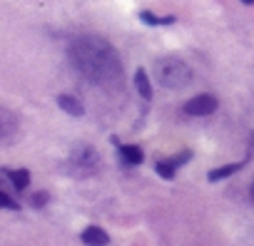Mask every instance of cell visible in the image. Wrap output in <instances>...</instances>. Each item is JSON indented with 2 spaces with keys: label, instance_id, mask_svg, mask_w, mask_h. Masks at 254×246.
<instances>
[{
  "label": "cell",
  "instance_id": "cell-1",
  "mask_svg": "<svg viewBox=\"0 0 254 246\" xmlns=\"http://www.w3.org/2000/svg\"><path fill=\"white\" fill-rule=\"evenodd\" d=\"M67 57L72 67L90 82L102 90H115L122 85L125 67L117 50L97 35H77L67 45Z\"/></svg>",
  "mask_w": 254,
  "mask_h": 246
},
{
  "label": "cell",
  "instance_id": "cell-2",
  "mask_svg": "<svg viewBox=\"0 0 254 246\" xmlns=\"http://www.w3.org/2000/svg\"><path fill=\"white\" fill-rule=\"evenodd\" d=\"M155 80L157 85L167 87V90H182L192 82V67L175 55H165L155 60Z\"/></svg>",
  "mask_w": 254,
  "mask_h": 246
},
{
  "label": "cell",
  "instance_id": "cell-3",
  "mask_svg": "<svg viewBox=\"0 0 254 246\" xmlns=\"http://www.w3.org/2000/svg\"><path fill=\"white\" fill-rule=\"evenodd\" d=\"M70 162H72L75 172L77 174H85V177L100 169V154L90 145H77L72 149V154H70Z\"/></svg>",
  "mask_w": 254,
  "mask_h": 246
},
{
  "label": "cell",
  "instance_id": "cell-4",
  "mask_svg": "<svg viewBox=\"0 0 254 246\" xmlns=\"http://www.w3.org/2000/svg\"><path fill=\"white\" fill-rule=\"evenodd\" d=\"M217 107H219L217 97H212V95H197V97H192V99L185 104V112H187L190 117H207V114H212Z\"/></svg>",
  "mask_w": 254,
  "mask_h": 246
},
{
  "label": "cell",
  "instance_id": "cell-5",
  "mask_svg": "<svg viewBox=\"0 0 254 246\" xmlns=\"http://www.w3.org/2000/svg\"><path fill=\"white\" fill-rule=\"evenodd\" d=\"M18 127H20L18 117H15L10 109L0 107V142H8V140H13V137L18 135Z\"/></svg>",
  "mask_w": 254,
  "mask_h": 246
},
{
  "label": "cell",
  "instance_id": "cell-6",
  "mask_svg": "<svg viewBox=\"0 0 254 246\" xmlns=\"http://www.w3.org/2000/svg\"><path fill=\"white\" fill-rule=\"evenodd\" d=\"M80 239H82L85 246H107V244H110L107 231L100 229V226H87V229L80 234Z\"/></svg>",
  "mask_w": 254,
  "mask_h": 246
},
{
  "label": "cell",
  "instance_id": "cell-7",
  "mask_svg": "<svg viewBox=\"0 0 254 246\" xmlns=\"http://www.w3.org/2000/svg\"><path fill=\"white\" fill-rule=\"evenodd\" d=\"M135 90L142 99H152V82H150V75H147L145 67L135 70Z\"/></svg>",
  "mask_w": 254,
  "mask_h": 246
},
{
  "label": "cell",
  "instance_id": "cell-8",
  "mask_svg": "<svg viewBox=\"0 0 254 246\" xmlns=\"http://www.w3.org/2000/svg\"><path fill=\"white\" fill-rule=\"evenodd\" d=\"M58 107H60L63 112L72 114V117H82V112H85L82 102H80L75 95H58Z\"/></svg>",
  "mask_w": 254,
  "mask_h": 246
},
{
  "label": "cell",
  "instance_id": "cell-9",
  "mask_svg": "<svg viewBox=\"0 0 254 246\" xmlns=\"http://www.w3.org/2000/svg\"><path fill=\"white\" fill-rule=\"evenodd\" d=\"M247 162H234V164H224V167H217V169H209L207 172V179L209 182H219V179H227V177H232V174H237L242 167H244Z\"/></svg>",
  "mask_w": 254,
  "mask_h": 246
},
{
  "label": "cell",
  "instance_id": "cell-10",
  "mask_svg": "<svg viewBox=\"0 0 254 246\" xmlns=\"http://www.w3.org/2000/svg\"><path fill=\"white\" fill-rule=\"evenodd\" d=\"M5 174L10 177V182H13V187L18 192H25L28 189V184H30V172L28 169H8Z\"/></svg>",
  "mask_w": 254,
  "mask_h": 246
},
{
  "label": "cell",
  "instance_id": "cell-11",
  "mask_svg": "<svg viewBox=\"0 0 254 246\" xmlns=\"http://www.w3.org/2000/svg\"><path fill=\"white\" fill-rule=\"evenodd\" d=\"M120 154H122V159H125L127 164H142V159H145L142 149L135 147V145H122V147H120Z\"/></svg>",
  "mask_w": 254,
  "mask_h": 246
},
{
  "label": "cell",
  "instance_id": "cell-12",
  "mask_svg": "<svg viewBox=\"0 0 254 246\" xmlns=\"http://www.w3.org/2000/svg\"><path fill=\"white\" fill-rule=\"evenodd\" d=\"M140 20H142L145 25H172V23H175L172 15L160 18V15H155V13H150V10H142V13H140Z\"/></svg>",
  "mask_w": 254,
  "mask_h": 246
},
{
  "label": "cell",
  "instance_id": "cell-13",
  "mask_svg": "<svg viewBox=\"0 0 254 246\" xmlns=\"http://www.w3.org/2000/svg\"><path fill=\"white\" fill-rule=\"evenodd\" d=\"M155 172H157L162 179H175V174H177V167H175L170 159H160V162H155Z\"/></svg>",
  "mask_w": 254,
  "mask_h": 246
},
{
  "label": "cell",
  "instance_id": "cell-14",
  "mask_svg": "<svg viewBox=\"0 0 254 246\" xmlns=\"http://www.w3.org/2000/svg\"><path fill=\"white\" fill-rule=\"evenodd\" d=\"M0 209H10V211H18V209H20V204H18L13 197H8L5 192H0Z\"/></svg>",
  "mask_w": 254,
  "mask_h": 246
},
{
  "label": "cell",
  "instance_id": "cell-15",
  "mask_svg": "<svg viewBox=\"0 0 254 246\" xmlns=\"http://www.w3.org/2000/svg\"><path fill=\"white\" fill-rule=\"evenodd\" d=\"M190 157H192V154H190V152H180V154H177V157H172V159H170V162H172V164H175V167H177V169H180V167H182V164H185V162H190Z\"/></svg>",
  "mask_w": 254,
  "mask_h": 246
},
{
  "label": "cell",
  "instance_id": "cell-16",
  "mask_svg": "<svg viewBox=\"0 0 254 246\" xmlns=\"http://www.w3.org/2000/svg\"><path fill=\"white\" fill-rule=\"evenodd\" d=\"M45 201H48V194H43V192H40V194H35V197H33V206H43V204H45Z\"/></svg>",
  "mask_w": 254,
  "mask_h": 246
},
{
  "label": "cell",
  "instance_id": "cell-17",
  "mask_svg": "<svg viewBox=\"0 0 254 246\" xmlns=\"http://www.w3.org/2000/svg\"><path fill=\"white\" fill-rule=\"evenodd\" d=\"M249 197H252V201H254V182H252V187H249Z\"/></svg>",
  "mask_w": 254,
  "mask_h": 246
},
{
  "label": "cell",
  "instance_id": "cell-18",
  "mask_svg": "<svg viewBox=\"0 0 254 246\" xmlns=\"http://www.w3.org/2000/svg\"><path fill=\"white\" fill-rule=\"evenodd\" d=\"M239 3H244V5H254V0H239Z\"/></svg>",
  "mask_w": 254,
  "mask_h": 246
}]
</instances>
